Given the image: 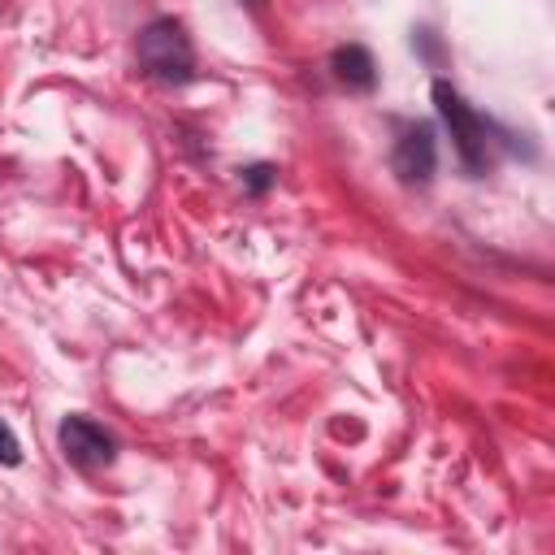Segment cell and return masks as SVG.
<instances>
[{
	"label": "cell",
	"instance_id": "1",
	"mask_svg": "<svg viewBox=\"0 0 555 555\" xmlns=\"http://www.w3.org/2000/svg\"><path fill=\"white\" fill-rule=\"evenodd\" d=\"M139 65L165 82V87H182L195 78V48L182 30V22L173 17H156L139 30Z\"/></svg>",
	"mask_w": 555,
	"mask_h": 555
},
{
	"label": "cell",
	"instance_id": "2",
	"mask_svg": "<svg viewBox=\"0 0 555 555\" xmlns=\"http://www.w3.org/2000/svg\"><path fill=\"white\" fill-rule=\"evenodd\" d=\"M434 104H438V117L447 121V130H451V139H455V152H460V165L477 178V173H486L490 169V121L481 117V113H473L468 108V100L447 82V78H438L434 82Z\"/></svg>",
	"mask_w": 555,
	"mask_h": 555
},
{
	"label": "cell",
	"instance_id": "3",
	"mask_svg": "<svg viewBox=\"0 0 555 555\" xmlns=\"http://www.w3.org/2000/svg\"><path fill=\"white\" fill-rule=\"evenodd\" d=\"M56 438H61L65 460L78 468H104L117 460V438L104 425H95L91 416H65Z\"/></svg>",
	"mask_w": 555,
	"mask_h": 555
},
{
	"label": "cell",
	"instance_id": "4",
	"mask_svg": "<svg viewBox=\"0 0 555 555\" xmlns=\"http://www.w3.org/2000/svg\"><path fill=\"white\" fill-rule=\"evenodd\" d=\"M395 173H399V182H408V186H425L429 178H434V165H438V139H434V130L425 126V121H412V126H403V134L395 139Z\"/></svg>",
	"mask_w": 555,
	"mask_h": 555
},
{
	"label": "cell",
	"instance_id": "5",
	"mask_svg": "<svg viewBox=\"0 0 555 555\" xmlns=\"http://www.w3.org/2000/svg\"><path fill=\"white\" fill-rule=\"evenodd\" d=\"M330 69H334V78H338L347 91H373V87H377V61H373V52H369L364 43H343V48H334Z\"/></svg>",
	"mask_w": 555,
	"mask_h": 555
},
{
	"label": "cell",
	"instance_id": "6",
	"mask_svg": "<svg viewBox=\"0 0 555 555\" xmlns=\"http://www.w3.org/2000/svg\"><path fill=\"white\" fill-rule=\"evenodd\" d=\"M273 178H278L273 165H251V169H243V182H247L251 195H264V191L273 186Z\"/></svg>",
	"mask_w": 555,
	"mask_h": 555
},
{
	"label": "cell",
	"instance_id": "7",
	"mask_svg": "<svg viewBox=\"0 0 555 555\" xmlns=\"http://www.w3.org/2000/svg\"><path fill=\"white\" fill-rule=\"evenodd\" d=\"M22 460V447H17V434L0 421V464H17Z\"/></svg>",
	"mask_w": 555,
	"mask_h": 555
}]
</instances>
